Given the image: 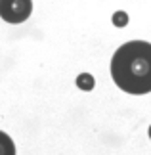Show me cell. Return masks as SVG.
<instances>
[{"label": "cell", "mask_w": 151, "mask_h": 155, "mask_svg": "<svg viewBox=\"0 0 151 155\" xmlns=\"http://www.w3.org/2000/svg\"><path fill=\"white\" fill-rule=\"evenodd\" d=\"M111 77L120 90L128 94L151 92V44L130 40L113 54Z\"/></svg>", "instance_id": "obj_1"}, {"label": "cell", "mask_w": 151, "mask_h": 155, "mask_svg": "<svg viewBox=\"0 0 151 155\" xmlns=\"http://www.w3.org/2000/svg\"><path fill=\"white\" fill-rule=\"evenodd\" d=\"M31 12V0H0V17L8 23H23Z\"/></svg>", "instance_id": "obj_2"}, {"label": "cell", "mask_w": 151, "mask_h": 155, "mask_svg": "<svg viewBox=\"0 0 151 155\" xmlns=\"http://www.w3.org/2000/svg\"><path fill=\"white\" fill-rule=\"evenodd\" d=\"M0 155H15L14 140L6 132H2V130H0Z\"/></svg>", "instance_id": "obj_3"}, {"label": "cell", "mask_w": 151, "mask_h": 155, "mask_svg": "<svg viewBox=\"0 0 151 155\" xmlns=\"http://www.w3.org/2000/svg\"><path fill=\"white\" fill-rule=\"evenodd\" d=\"M149 138H151V127H149Z\"/></svg>", "instance_id": "obj_4"}]
</instances>
